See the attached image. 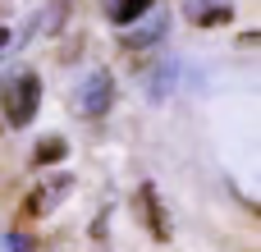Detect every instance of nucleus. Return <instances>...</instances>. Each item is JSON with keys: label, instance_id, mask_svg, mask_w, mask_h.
<instances>
[{"label": "nucleus", "instance_id": "3", "mask_svg": "<svg viewBox=\"0 0 261 252\" xmlns=\"http://www.w3.org/2000/svg\"><path fill=\"white\" fill-rule=\"evenodd\" d=\"M69 193H73V179H69V174H41V184H37V188L28 193V202H23V216H28V220L50 216Z\"/></svg>", "mask_w": 261, "mask_h": 252}, {"label": "nucleus", "instance_id": "8", "mask_svg": "<svg viewBox=\"0 0 261 252\" xmlns=\"http://www.w3.org/2000/svg\"><path fill=\"white\" fill-rule=\"evenodd\" d=\"M64 14H69V0H50V9L32 18V28H37V32H55V23H60Z\"/></svg>", "mask_w": 261, "mask_h": 252}, {"label": "nucleus", "instance_id": "2", "mask_svg": "<svg viewBox=\"0 0 261 252\" xmlns=\"http://www.w3.org/2000/svg\"><path fill=\"white\" fill-rule=\"evenodd\" d=\"M110 101H115V78H110L106 69H92V73L78 78V87H73V110H78V115L96 119V115L110 110Z\"/></svg>", "mask_w": 261, "mask_h": 252}, {"label": "nucleus", "instance_id": "5", "mask_svg": "<svg viewBox=\"0 0 261 252\" xmlns=\"http://www.w3.org/2000/svg\"><path fill=\"white\" fill-rule=\"evenodd\" d=\"M138 207H142V220L151 225V234L165 243V239H170V220H165L161 197H156V188H151V184H142V188H138Z\"/></svg>", "mask_w": 261, "mask_h": 252}, {"label": "nucleus", "instance_id": "7", "mask_svg": "<svg viewBox=\"0 0 261 252\" xmlns=\"http://www.w3.org/2000/svg\"><path fill=\"white\" fill-rule=\"evenodd\" d=\"M151 5H156V0H119V5H115V23H119V28H128V23H138Z\"/></svg>", "mask_w": 261, "mask_h": 252}, {"label": "nucleus", "instance_id": "6", "mask_svg": "<svg viewBox=\"0 0 261 252\" xmlns=\"http://www.w3.org/2000/svg\"><path fill=\"white\" fill-rule=\"evenodd\" d=\"M64 156H69V142H64V138H41L37 152H32L37 165H55V161H64Z\"/></svg>", "mask_w": 261, "mask_h": 252}, {"label": "nucleus", "instance_id": "10", "mask_svg": "<svg viewBox=\"0 0 261 252\" xmlns=\"http://www.w3.org/2000/svg\"><path fill=\"white\" fill-rule=\"evenodd\" d=\"M170 78H174V64H161V73H156V83H147V87H151V96H156V101H161V96H165V92H170Z\"/></svg>", "mask_w": 261, "mask_h": 252}, {"label": "nucleus", "instance_id": "9", "mask_svg": "<svg viewBox=\"0 0 261 252\" xmlns=\"http://www.w3.org/2000/svg\"><path fill=\"white\" fill-rule=\"evenodd\" d=\"M161 32H165V18H156V23H147V28H142V32H128V37H124V41H128V46H138V41H147V37H151V41H156V37H161Z\"/></svg>", "mask_w": 261, "mask_h": 252}, {"label": "nucleus", "instance_id": "12", "mask_svg": "<svg viewBox=\"0 0 261 252\" xmlns=\"http://www.w3.org/2000/svg\"><path fill=\"white\" fill-rule=\"evenodd\" d=\"M5 41H9V32H5V28H0V51H5Z\"/></svg>", "mask_w": 261, "mask_h": 252}, {"label": "nucleus", "instance_id": "4", "mask_svg": "<svg viewBox=\"0 0 261 252\" xmlns=\"http://www.w3.org/2000/svg\"><path fill=\"white\" fill-rule=\"evenodd\" d=\"M184 14L197 28H225V23H234V5L229 0H184Z\"/></svg>", "mask_w": 261, "mask_h": 252}, {"label": "nucleus", "instance_id": "11", "mask_svg": "<svg viewBox=\"0 0 261 252\" xmlns=\"http://www.w3.org/2000/svg\"><path fill=\"white\" fill-rule=\"evenodd\" d=\"M5 248H9V252H32V243H28L23 234H9V239H5Z\"/></svg>", "mask_w": 261, "mask_h": 252}, {"label": "nucleus", "instance_id": "1", "mask_svg": "<svg viewBox=\"0 0 261 252\" xmlns=\"http://www.w3.org/2000/svg\"><path fill=\"white\" fill-rule=\"evenodd\" d=\"M0 106H5V119H9L14 129L32 124V115H37V106H41V78H37L32 69H18L14 78L0 83Z\"/></svg>", "mask_w": 261, "mask_h": 252}]
</instances>
